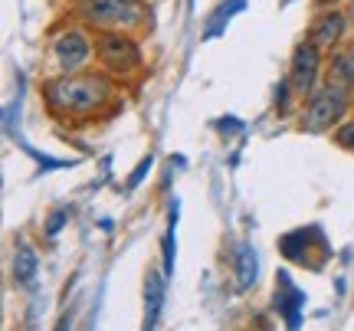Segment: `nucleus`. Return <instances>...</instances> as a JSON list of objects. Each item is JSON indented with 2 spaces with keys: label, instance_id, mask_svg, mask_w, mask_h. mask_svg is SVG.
Segmentation results:
<instances>
[{
  "label": "nucleus",
  "instance_id": "1",
  "mask_svg": "<svg viewBox=\"0 0 354 331\" xmlns=\"http://www.w3.org/2000/svg\"><path fill=\"white\" fill-rule=\"evenodd\" d=\"M118 86L122 82H115L109 73L95 66V69L46 79L39 95L53 122L66 128H86L102 115H112V108L118 105Z\"/></svg>",
  "mask_w": 354,
  "mask_h": 331
},
{
  "label": "nucleus",
  "instance_id": "2",
  "mask_svg": "<svg viewBox=\"0 0 354 331\" xmlns=\"http://www.w3.org/2000/svg\"><path fill=\"white\" fill-rule=\"evenodd\" d=\"M69 17L99 30H125L141 33L148 26V0H69Z\"/></svg>",
  "mask_w": 354,
  "mask_h": 331
},
{
  "label": "nucleus",
  "instance_id": "3",
  "mask_svg": "<svg viewBox=\"0 0 354 331\" xmlns=\"http://www.w3.org/2000/svg\"><path fill=\"white\" fill-rule=\"evenodd\" d=\"M46 59H50L56 76H69V73H82L95 66V33L79 20H66V23L53 26L50 39H46Z\"/></svg>",
  "mask_w": 354,
  "mask_h": 331
},
{
  "label": "nucleus",
  "instance_id": "4",
  "mask_svg": "<svg viewBox=\"0 0 354 331\" xmlns=\"http://www.w3.org/2000/svg\"><path fill=\"white\" fill-rule=\"evenodd\" d=\"M354 112V92L325 79L302 105V115H299V128L305 135H328L342 125L344 118H351Z\"/></svg>",
  "mask_w": 354,
  "mask_h": 331
},
{
  "label": "nucleus",
  "instance_id": "5",
  "mask_svg": "<svg viewBox=\"0 0 354 331\" xmlns=\"http://www.w3.org/2000/svg\"><path fill=\"white\" fill-rule=\"evenodd\" d=\"M95 66L115 82H135L145 73V50L135 33L125 30H99L95 33Z\"/></svg>",
  "mask_w": 354,
  "mask_h": 331
},
{
  "label": "nucleus",
  "instance_id": "6",
  "mask_svg": "<svg viewBox=\"0 0 354 331\" xmlns=\"http://www.w3.org/2000/svg\"><path fill=\"white\" fill-rule=\"evenodd\" d=\"M322 73H325V50L305 37L302 43L292 50L289 73H286V79L292 82V89H295V95H299L302 102L322 86Z\"/></svg>",
  "mask_w": 354,
  "mask_h": 331
},
{
  "label": "nucleus",
  "instance_id": "7",
  "mask_svg": "<svg viewBox=\"0 0 354 331\" xmlns=\"http://www.w3.org/2000/svg\"><path fill=\"white\" fill-rule=\"evenodd\" d=\"M344 30H348V17H344L342 10H325L312 20V26H308V39L328 53V50H338V46H342Z\"/></svg>",
  "mask_w": 354,
  "mask_h": 331
},
{
  "label": "nucleus",
  "instance_id": "8",
  "mask_svg": "<svg viewBox=\"0 0 354 331\" xmlns=\"http://www.w3.org/2000/svg\"><path fill=\"white\" fill-rule=\"evenodd\" d=\"M325 79H331V82H338V86L354 92V43L351 46H342V50H331V59L325 66Z\"/></svg>",
  "mask_w": 354,
  "mask_h": 331
},
{
  "label": "nucleus",
  "instance_id": "9",
  "mask_svg": "<svg viewBox=\"0 0 354 331\" xmlns=\"http://www.w3.org/2000/svg\"><path fill=\"white\" fill-rule=\"evenodd\" d=\"M37 253H33V246L26 240H17V249H13V282L17 285H26V282H33L37 276Z\"/></svg>",
  "mask_w": 354,
  "mask_h": 331
},
{
  "label": "nucleus",
  "instance_id": "10",
  "mask_svg": "<svg viewBox=\"0 0 354 331\" xmlns=\"http://www.w3.org/2000/svg\"><path fill=\"white\" fill-rule=\"evenodd\" d=\"M148 299H151V308H148V328L151 325H158V305H161V282H158V276L154 272H148Z\"/></svg>",
  "mask_w": 354,
  "mask_h": 331
},
{
  "label": "nucleus",
  "instance_id": "11",
  "mask_svg": "<svg viewBox=\"0 0 354 331\" xmlns=\"http://www.w3.org/2000/svg\"><path fill=\"white\" fill-rule=\"evenodd\" d=\"M331 138H335V144H338V148H344V151L354 154V118H344L342 125L331 131Z\"/></svg>",
  "mask_w": 354,
  "mask_h": 331
},
{
  "label": "nucleus",
  "instance_id": "12",
  "mask_svg": "<svg viewBox=\"0 0 354 331\" xmlns=\"http://www.w3.org/2000/svg\"><path fill=\"white\" fill-rule=\"evenodd\" d=\"M351 13H354V0H351Z\"/></svg>",
  "mask_w": 354,
  "mask_h": 331
}]
</instances>
